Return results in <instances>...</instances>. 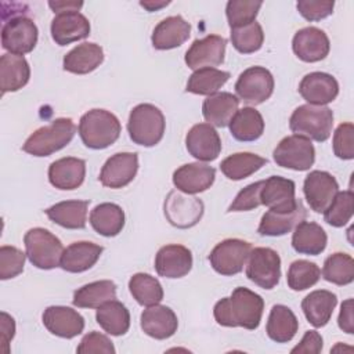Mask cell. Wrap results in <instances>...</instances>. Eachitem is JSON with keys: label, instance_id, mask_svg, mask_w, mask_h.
<instances>
[{"label": "cell", "instance_id": "cell-1", "mask_svg": "<svg viewBox=\"0 0 354 354\" xmlns=\"http://www.w3.org/2000/svg\"><path fill=\"white\" fill-rule=\"evenodd\" d=\"M263 310L264 300L260 295L238 286L230 297H223L214 304L213 315L221 326H242L253 330L260 325Z\"/></svg>", "mask_w": 354, "mask_h": 354}, {"label": "cell", "instance_id": "cell-2", "mask_svg": "<svg viewBox=\"0 0 354 354\" xmlns=\"http://www.w3.org/2000/svg\"><path fill=\"white\" fill-rule=\"evenodd\" d=\"M77 130L87 148L104 149L119 138L122 127L119 119L113 113L95 108L80 118Z\"/></svg>", "mask_w": 354, "mask_h": 354}, {"label": "cell", "instance_id": "cell-3", "mask_svg": "<svg viewBox=\"0 0 354 354\" xmlns=\"http://www.w3.org/2000/svg\"><path fill=\"white\" fill-rule=\"evenodd\" d=\"M76 133L71 118H58L50 124L35 130L22 145V149L33 156H50L66 147Z\"/></svg>", "mask_w": 354, "mask_h": 354}, {"label": "cell", "instance_id": "cell-4", "mask_svg": "<svg viewBox=\"0 0 354 354\" xmlns=\"http://www.w3.org/2000/svg\"><path fill=\"white\" fill-rule=\"evenodd\" d=\"M289 127L295 134L308 140L326 141L333 127V112L325 105H300L290 115Z\"/></svg>", "mask_w": 354, "mask_h": 354}, {"label": "cell", "instance_id": "cell-5", "mask_svg": "<svg viewBox=\"0 0 354 354\" xmlns=\"http://www.w3.org/2000/svg\"><path fill=\"white\" fill-rule=\"evenodd\" d=\"M165 127L166 122L162 111L152 104H140L130 112L127 131L137 145H156L163 138Z\"/></svg>", "mask_w": 354, "mask_h": 354}, {"label": "cell", "instance_id": "cell-6", "mask_svg": "<svg viewBox=\"0 0 354 354\" xmlns=\"http://www.w3.org/2000/svg\"><path fill=\"white\" fill-rule=\"evenodd\" d=\"M26 257L40 270H51L59 266L64 253L61 241L46 228H30L24 236Z\"/></svg>", "mask_w": 354, "mask_h": 354}, {"label": "cell", "instance_id": "cell-7", "mask_svg": "<svg viewBox=\"0 0 354 354\" xmlns=\"http://www.w3.org/2000/svg\"><path fill=\"white\" fill-rule=\"evenodd\" d=\"M272 158L281 167L304 171L314 165L315 149L311 140L292 134L279 141L272 152Z\"/></svg>", "mask_w": 354, "mask_h": 354}, {"label": "cell", "instance_id": "cell-8", "mask_svg": "<svg viewBox=\"0 0 354 354\" xmlns=\"http://www.w3.org/2000/svg\"><path fill=\"white\" fill-rule=\"evenodd\" d=\"M250 250L252 245L243 239H224L213 248L209 254V261L216 272L231 277L243 270Z\"/></svg>", "mask_w": 354, "mask_h": 354}, {"label": "cell", "instance_id": "cell-9", "mask_svg": "<svg viewBox=\"0 0 354 354\" xmlns=\"http://www.w3.org/2000/svg\"><path fill=\"white\" fill-rule=\"evenodd\" d=\"M246 277L263 289H272L281 278V257L271 248L250 250L246 264Z\"/></svg>", "mask_w": 354, "mask_h": 354}, {"label": "cell", "instance_id": "cell-10", "mask_svg": "<svg viewBox=\"0 0 354 354\" xmlns=\"http://www.w3.org/2000/svg\"><path fill=\"white\" fill-rule=\"evenodd\" d=\"M274 91V77L263 66H250L245 69L236 83L235 93L241 101L249 105H259L268 100Z\"/></svg>", "mask_w": 354, "mask_h": 354}, {"label": "cell", "instance_id": "cell-11", "mask_svg": "<svg viewBox=\"0 0 354 354\" xmlns=\"http://www.w3.org/2000/svg\"><path fill=\"white\" fill-rule=\"evenodd\" d=\"M163 209L167 221L177 228L194 227L203 214L202 201L180 189H173L169 192L165 199Z\"/></svg>", "mask_w": 354, "mask_h": 354}, {"label": "cell", "instance_id": "cell-12", "mask_svg": "<svg viewBox=\"0 0 354 354\" xmlns=\"http://www.w3.org/2000/svg\"><path fill=\"white\" fill-rule=\"evenodd\" d=\"M37 36L39 32L36 24L28 17L18 15L3 25L1 44L10 54L24 55L35 48Z\"/></svg>", "mask_w": 354, "mask_h": 354}, {"label": "cell", "instance_id": "cell-13", "mask_svg": "<svg viewBox=\"0 0 354 354\" xmlns=\"http://www.w3.org/2000/svg\"><path fill=\"white\" fill-rule=\"evenodd\" d=\"M303 192L310 207L315 213H324L339 192V184L330 173L313 170L304 178Z\"/></svg>", "mask_w": 354, "mask_h": 354}, {"label": "cell", "instance_id": "cell-14", "mask_svg": "<svg viewBox=\"0 0 354 354\" xmlns=\"http://www.w3.org/2000/svg\"><path fill=\"white\" fill-rule=\"evenodd\" d=\"M227 40L218 35H209L195 40L185 53V64L188 68L198 71L202 68H213L224 61Z\"/></svg>", "mask_w": 354, "mask_h": 354}, {"label": "cell", "instance_id": "cell-15", "mask_svg": "<svg viewBox=\"0 0 354 354\" xmlns=\"http://www.w3.org/2000/svg\"><path fill=\"white\" fill-rule=\"evenodd\" d=\"M138 170V156L136 152H119L112 155L102 166L100 181L108 188H123L130 184Z\"/></svg>", "mask_w": 354, "mask_h": 354}, {"label": "cell", "instance_id": "cell-16", "mask_svg": "<svg viewBox=\"0 0 354 354\" xmlns=\"http://www.w3.org/2000/svg\"><path fill=\"white\" fill-rule=\"evenodd\" d=\"M295 183L281 176H271L264 180V185L260 192L261 205L267 206L275 213H289L297 206L295 198Z\"/></svg>", "mask_w": 354, "mask_h": 354}, {"label": "cell", "instance_id": "cell-17", "mask_svg": "<svg viewBox=\"0 0 354 354\" xmlns=\"http://www.w3.org/2000/svg\"><path fill=\"white\" fill-rule=\"evenodd\" d=\"M185 147L189 155L202 162L217 159L221 152V140L216 129L209 123H198L185 136Z\"/></svg>", "mask_w": 354, "mask_h": 354}, {"label": "cell", "instance_id": "cell-18", "mask_svg": "<svg viewBox=\"0 0 354 354\" xmlns=\"http://www.w3.org/2000/svg\"><path fill=\"white\" fill-rule=\"evenodd\" d=\"M296 57L304 62H318L329 54L330 43L326 33L315 26L297 30L292 40Z\"/></svg>", "mask_w": 354, "mask_h": 354}, {"label": "cell", "instance_id": "cell-19", "mask_svg": "<svg viewBox=\"0 0 354 354\" xmlns=\"http://www.w3.org/2000/svg\"><path fill=\"white\" fill-rule=\"evenodd\" d=\"M41 319L50 333L64 339H72L84 329V318L76 310L65 306L47 307Z\"/></svg>", "mask_w": 354, "mask_h": 354}, {"label": "cell", "instance_id": "cell-20", "mask_svg": "<svg viewBox=\"0 0 354 354\" xmlns=\"http://www.w3.org/2000/svg\"><path fill=\"white\" fill-rule=\"evenodd\" d=\"M192 268V253L183 245L162 246L155 256V270L163 278H181Z\"/></svg>", "mask_w": 354, "mask_h": 354}, {"label": "cell", "instance_id": "cell-21", "mask_svg": "<svg viewBox=\"0 0 354 354\" xmlns=\"http://www.w3.org/2000/svg\"><path fill=\"white\" fill-rule=\"evenodd\" d=\"M214 167L206 163L194 162L180 166L173 173V184L177 189L194 195L210 188L214 183Z\"/></svg>", "mask_w": 354, "mask_h": 354}, {"label": "cell", "instance_id": "cell-22", "mask_svg": "<svg viewBox=\"0 0 354 354\" xmlns=\"http://www.w3.org/2000/svg\"><path fill=\"white\" fill-rule=\"evenodd\" d=\"M299 93L310 105H326L337 97L339 83L329 73L311 72L301 79Z\"/></svg>", "mask_w": 354, "mask_h": 354}, {"label": "cell", "instance_id": "cell-23", "mask_svg": "<svg viewBox=\"0 0 354 354\" xmlns=\"http://www.w3.org/2000/svg\"><path fill=\"white\" fill-rule=\"evenodd\" d=\"M51 37L58 46H66L90 35V22L79 11L61 12L51 21Z\"/></svg>", "mask_w": 354, "mask_h": 354}, {"label": "cell", "instance_id": "cell-24", "mask_svg": "<svg viewBox=\"0 0 354 354\" xmlns=\"http://www.w3.org/2000/svg\"><path fill=\"white\" fill-rule=\"evenodd\" d=\"M140 324L145 335L158 340L171 337L178 328V319L174 311L162 304L147 307L141 313Z\"/></svg>", "mask_w": 354, "mask_h": 354}, {"label": "cell", "instance_id": "cell-25", "mask_svg": "<svg viewBox=\"0 0 354 354\" xmlns=\"http://www.w3.org/2000/svg\"><path fill=\"white\" fill-rule=\"evenodd\" d=\"M86 176V162L80 158H61L48 167V181L53 187L71 191L80 187Z\"/></svg>", "mask_w": 354, "mask_h": 354}, {"label": "cell", "instance_id": "cell-26", "mask_svg": "<svg viewBox=\"0 0 354 354\" xmlns=\"http://www.w3.org/2000/svg\"><path fill=\"white\" fill-rule=\"evenodd\" d=\"M191 25L180 15L162 19L152 32V46L156 50H171L188 40Z\"/></svg>", "mask_w": 354, "mask_h": 354}, {"label": "cell", "instance_id": "cell-27", "mask_svg": "<svg viewBox=\"0 0 354 354\" xmlns=\"http://www.w3.org/2000/svg\"><path fill=\"white\" fill-rule=\"evenodd\" d=\"M238 106L239 98L236 95L228 91L214 93L203 101L202 115L209 124L216 127H225L238 112Z\"/></svg>", "mask_w": 354, "mask_h": 354}, {"label": "cell", "instance_id": "cell-28", "mask_svg": "<svg viewBox=\"0 0 354 354\" xmlns=\"http://www.w3.org/2000/svg\"><path fill=\"white\" fill-rule=\"evenodd\" d=\"M102 253V246L80 241L71 243L66 249H64L59 267L68 272H83L91 268L100 259Z\"/></svg>", "mask_w": 354, "mask_h": 354}, {"label": "cell", "instance_id": "cell-29", "mask_svg": "<svg viewBox=\"0 0 354 354\" xmlns=\"http://www.w3.org/2000/svg\"><path fill=\"white\" fill-rule=\"evenodd\" d=\"M337 304V296L330 290L318 289L308 293L301 301V310L307 318V321L315 326H325Z\"/></svg>", "mask_w": 354, "mask_h": 354}, {"label": "cell", "instance_id": "cell-30", "mask_svg": "<svg viewBox=\"0 0 354 354\" xmlns=\"http://www.w3.org/2000/svg\"><path fill=\"white\" fill-rule=\"evenodd\" d=\"M104 61L102 47L95 43H82L64 57L62 66L66 72L86 75L97 69Z\"/></svg>", "mask_w": 354, "mask_h": 354}, {"label": "cell", "instance_id": "cell-31", "mask_svg": "<svg viewBox=\"0 0 354 354\" xmlns=\"http://www.w3.org/2000/svg\"><path fill=\"white\" fill-rule=\"evenodd\" d=\"M30 77V68L24 55L3 54L0 58L1 94L22 88Z\"/></svg>", "mask_w": 354, "mask_h": 354}, {"label": "cell", "instance_id": "cell-32", "mask_svg": "<svg viewBox=\"0 0 354 354\" xmlns=\"http://www.w3.org/2000/svg\"><path fill=\"white\" fill-rule=\"evenodd\" d=\"M328 236L324 228L313 221H300L292 235V246L300 254L317 256L326 248Z\"/></svg>", "mask_w": 354, "mask_h": 354}, {"label": "cell", "instance_id": "cell-33", "mask_svg": "<svg viewBox=\"0 0 354 354\" xmlns=\"http://www.w3.org/2000/svg\"><path fill=\"white\" fill-rule=\"evenodd\" d=\"M306 207L301 201H297V206L289 213L266 212L260 220L257 232L263 236H281L290 232L300 221L306 218Z\"/></svg>", "mask_w": 354, "mask_h": 354}, {"label": "cell", "instance_id": "cell-34", "mask_svg": "<svg viewBox=\"0 0 354 354\" xmlns=\"http://www.w3.org/2000/svg\"><path fill=\"white\" fill-rule=\"evenodd\" d=\"M88 201H64L44 210L47 217L68 230H82L87 221Z\"/></svg>", "mask_w": 354, "mask_h": 354}, {"label": "cell", "instance_id": "cell-35", "mask_svg": "<svg viewBox=\"0 0 354 354\" xmlns=\"http://www.w3.org/2000/svg\"><path fill=\"white\" fill-rule=\"evenodd\" d=\"M297 329L299 321L289 307L283 304L272 306L266 326V332L272 342L288 343L296 336Z\"/></svg>", "mask_w": 354, "mask_h": 354}, {"label": "cell", "instance_id": "cell-36", "mask_svg": "<svg viewBox=\"0 0 354 354\" xmlns=\"http://www.w3.org/2000/svg\"><path fill=\"white\" fill-rule=\"evenodd\" d=\"M228 126L230 133L235 140L249 142L256 141L261 137L264 131V119L257 109L252 106H245L242 109H238Z\"/></svg>", "mask_w": 354, "mask_h": 354}, {"label": "cell", "instance_id": "cell-37", "mask_svg": "<svg viewBox=\"0 0 354 354\" xmlns=\"http://www.w3.org/2000/svg\"><path fill=\"white\" fill-rule=\"evenodd\" d=\"M90 224L102 236H116L124 227V212L116 203H100L90 213Z\"/></svg>", "mask_w": 354, "mask_h": 354}, {"label": "cell", "instance_id": "cell-38", "mask_svg": "<svg viewBox=\"0 0 354 354\" xmlns=\"http://www.w3.org/2000/svg\"><path fill=\"white\" fill-rule=\"evenodd\" d=\"M97 324L112 336H122L130 328V313L118 300H109L98 307L95 313Z\"/></svg>", "mask_w": 354, "mask_h": 354}, {"label": "cell", "instance_id": "cell-39", "mask_svg": "<svg viewBox=\"0 0 354 354\" xmlns=\"http://www.w3.org/2000/svg\"><path fill=\"white\" fill-rule=\"evenodd\" d=\"M116 299V285L109 279L90 282L73 293L72 303L80 308H98L104 303Z\"/></svg>", "mask_w": 354, "mask_h": 354}, {"label": "cell", "instance_id": "cell-40", "mask_svg": "<svg viewBox=\"0 0 354 354\" xmlns=\"http://www.w3.org/2000/svg\"><path fill=\"white\" fill-rule=\"evenodd\" d=\"M267 163V159L252 153V152H238L227 156L220 163L221 173L234 181L243 180L249 176H252L254 171L261 169Z\"/></svg>", "mask_w": 354, "mask_h": 354}, {"label": "cell", "instance_id": "cell-41", "mask_svg": "<svg viewBox=\"0 0 354 354\" xmlns=\"http://www.w3.org/2000/svg\"><path fill=\"white\" fill-rule=\"evenodd\" d=\"M230 79V73L216 68H202L195 71L187 82L185 90L192 94L212 95L217 93Z\"/></svg>", "mask_w": 354, "mask_h": 354}, {"label": "cell", "instance_id": "cell-42", "mask_svg": "<svg viewBox=\"0 0 354 354\" xmlns=\"http://www.w3.org/2000/svg\"><path fill=\"white\" fill-rule=\"evenodd\" d=\"M129 290L136 301L145 307L159 304L163 299L160 282L155 277L144 272H137L130 278Z\"/></svg>", "mask_w": 354, "mask_h": 354}, {"label": "cell", "instance_id": "cell-43", "mask_svg": "<svg viewBox=\"0 0 354 354\" xmlns=\"http://www.w3.org/2000/svg\"><path fill=\"white\" fill-rule=\"evenodd\" d=\"M322 277L325 281L339 286H344L354 279V260L350 254L336 252L326 257L322 267Z\"/></svg>", "mask_w": 354, "mask_h": 354}, {"label": "cell", "instance_id": "cell-44", "mask_svg": "<svg viewBox=\"0 0 354 354\" xmlns=\"http://www.w3.org/2000/svg\"><path fill=\"white\" fill-rule=\"evenodd\" d=\"M321 278V270L315 263L308 260H295L288 270V286L300 292L314 286Z\"/></svg>", "mask_w": 354, "mask_h": 354}, {"label": "cell", "instance_id": "cell-45", "mask_svg": "<svg viewBox=\"0 0 354 354\" xmlns=\"http://www.w3.org/2000/svg\"><path fill=\"white\" fill-rule=\"evenodd\" d=\"M230 39L236 51L242 54H250L261 48L264 33L261 25L254 21L249 25L231 29Z\"/></svg>", "mask_w": 354, "mask_h": 354}, {"label": "cell", "instance_id": "cell-46", "mask_svg": "<svg viewBox=\"0 0 354 354\" xmlns=\"http://www.w3.org/2000/svg\"><path fill=\"white\" fill-rule=\"evenodd\" d=\"M354 205V194L351 189L339 191L330 205L324 212V220L332 227H343L346 225L353 216Z\"/></svg>", "mask_w": 354, "mask_h": 354}, {"label": "cell", "instance_id": "cell-47", "mask_svg": "<svg viewBox=\"0 0 354 354\" xmlns=\"http://www.w3.org/2000/svg\"><path fill=\"white\" fill-rule=\"evenodd\" d=\"M263 1L260 0H231L227 3L225 15L231 29L249 25L256 21Z\"/></svg>", "mask_w": 354, "mask_h": 354}, {"label": "cell", "instance_id": "cell-48", "mask_svg": "<svg viewBox=\"0 0 354 354\" xmlns=\"http://www.w3.org/2000/svg\"><path fill=\"white\" fill-rule=\"evenodd\" d=\"M25 256L22 250L15 246L3 245L0 248V279H11L24 271Z\"/></svg>", "mask_w": 354, "mask_h": 354}, {"label": "cell", "instance_id": "cell-49", "mask_svg": "<svg viewBox=\"0 0 354 354\" xmlns=\"http://www.w3.org/2000/svg\"><path fill=\"white\" fill-rule=\"evenodd\" d=\"M333 152L339 159L351 160L354 158V126L350 122L342 123L333 133Z\"/></svg>", "mask_w": 354, "mask_h": 354}, {"label": "cell", "instance_id": "cell-50", "mask_svg": "<svg viewBox=\"0 0 354 354\" xmlns=\"http://www.w3.org/2000/svg\"><path fill=\"white\" fill-rule=\"evenodd\" d=\"M264 185V180L252 183L238 192L235 199L228 207V212H248L259 207L261 205L260 192Z\"/></svg>", "mask_w": 354, "mask_h": 354}, {"label": "cell", "instance_id": "cell-51", "mask_svg": "<svg viewBox=\"0 0 354 354\" xmlns=\"http://www.w3.org/2000/svg\"><path fill=\"white\" fill-rule=\"evenodd\" d=\"M296 7L307 21H321L333 12L335 3L330 0H300Z\"/></svg>", "mask_w": 354, "mask_h": 354}, {"label": "cell", "instance_id": "cell-52", "mask_svg": "<svg viewBox=\"0 0 354 354\" xmlns=\"http://www.w3.org/2000/svg\"><path fill=\"white\" fill-rule=\"evenodd\" d=\"M76 351L79 354H88V353L113 354L115 347H113L112 342L105 335H102L100 332H90L82 339Z\"/></svg>", "mask_w": 354, "mask_h": 354}, {"label": "cell", "instance_id": "cell-53", "mask_svg": "<svg viewBox=\"0 0 354 354\" xmlns=\"http://www.w3.org/2000/svg\"><path fill=\"white\" fill-rule=\"evenodd\" d=\"M322 336L317 332V330H307L304 333V336L301 337L300 343L297 346H295L290 353L296 354V353H314L318 354L322 350Z\"/></svg>", "mask_w": 354, "mask_h": 354}, {"label": "cell", "instance_id": "cell-54", "mask_svg": "<svg viewBox=\"0 0 354 354\" xmlns=\"http://www.w3.org/2000/svg\"><path fill=\"white\" fill-rule=\"evenodd\" d=\"M0 336H1V351L8 353V344L15 335V322L11 315L1 311L0 314Z\"/></svg>", "mask_w": 354, "mask_h": 354}, {"label": "cell", "instance_id": "cell-55", "mask_svg": "<svg viewBox=\"0 0 354 354\" xmlns=\"http://www.w3.org/2000/svg\"><path fill=\"white\" fill-rule=\"evenodd\" d=\"M339 328L351 335L354 333V317H353V299H347L342 303L339 318H337Z\"/></svg>", "mask_w": 354, "mask_h": 354}, {"label": "cell", "instance_id": "cell-56", "mask_svg": "<svg viewBox=\"0 0 354 354\" xmlns=\"http://www.w3.org/2000/svg\"><path fill=\"white\" fill-rule=\"evenodd\" d=\"M50 8L57 12H72V11H79L83 7L82 1H73V0H68V1H48Z\"/></svg>", "mask_w": 354, "mask_h": 354}, {"label": "cell", "instance_id": "cell-57", "mask_svg": "<svg viewBox=\"0 0 354 354\" xmlns=\"http://www.w3.org/2000/svg\"><path fill=\"white\" fill-rule=\"evenodd\" d=\"M170 1H140V6L147 8L149 12L152 11H158L160 10L162 7H166Z\"/></svg>", "mask_w": 354, "mask_h": 354}]
</instances>
